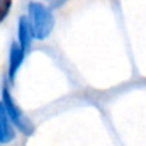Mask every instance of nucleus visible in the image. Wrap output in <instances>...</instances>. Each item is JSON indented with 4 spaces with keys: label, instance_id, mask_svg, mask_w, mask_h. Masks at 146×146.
<instances>
[{
    "label": "nucleus",
    "instance_id": "nucleus-5",
    "mask_svg": "<svg viewBox=\"0 0 146 146\" xmlns=\"http://www.w3.org/2000/svg\"><path fill=\"white\" fill-rule=\"evenodd\" d=\"M31 37H33V31H31V27H30V23L29 20L23 16L20 17L19 20V44L20 47L27 51L30 44H31Z\"/></svg>",
    "mask_w": 146,
    "mask_h": 146
},
{
    "label": "nucleus",
    "instance_id": "nucleus-3",
    "mask_svg": "<svg viewBox=\"0 0 146 146\" xmlns=\"http://www.w3.org/2000/svg\"><path fill=\"white\" fill-rule=\"evenodd\" d=\"M24 54H26V51L20 47V44L11 43L10 54H9V80L10 81H14V77L24 60Z\"/></svg>",
    "mask_w": 146,
    "mask_h": 146
},
{
    "label": "nucleus",
    "instance_id": "nucleus-1",
    "mask_svg": "<svg viewBox=\"0 0 146 146\" xmlns=\"http://www.w3.org/2000/svg\"><path fill=\"white\" fill-rule=\"evenodd\" d=\"M29 23L33 31V37L37 40H46L54 29V16L44 4L31 1L29 4Z\"/></svg>",
    "mask_w": 146,
    "mask_h": 146
},
{
    "label": "nucleus",
    "instance_id": "nucleus-4",
    "mask_svg": "<svg viewBox=\"0 0 146 146\" xmlns=\"http://www.w3.org/2000/svg\"><path fill=\"white\" fill-rule=\"evenodd\" d=\"M10 121L3 102H0V143H10L14 139V131Z\"/></svg>",
    "mask_w": 146,
    "mask_h": 146
},
{
    "label": "nucleus",
    "instance_id": "nucleus-6",
    "mask_svg": "<svg viewBox=\"0 0 146 146\" xmlns=\"http://www.w3.org/2000/svg\"><path fill=\"white\" fill-rule=\"evenodd\" d=\"M11 3L13 0H0V23H3V20L7 17L11 9Z\"/></svg>",
    "mask_w": 146,
    "mask_h": 146
},
{
    "label": "nucleus",
    "instance_id": "nucleus-2",
    "mask_svg": "<svg viewBox=\"0 0 146 146\" xmlns=\"http://www.w3.org/2000/svg\"><path fill=\"white\" fill-rule=\"evenodd\" d=\"M1 102L6 108V112L9 115V118L11 119V122L24 133V135H31L34 132V125L30 121V118L17 106V104L14 102V99L11 97L7 84H3L1 88Z\"/></svg>",
    "mask_w": 146,
    "mask_h": 146
}]
</instances>
